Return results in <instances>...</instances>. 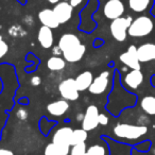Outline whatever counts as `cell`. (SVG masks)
<instances>
[{"instance_id":"6da1fadb","label":"cell","mask_w":155,"mask_h":155,"mask_svg":"<svg viewBox=\"0 0 155 155\" xmlns=\"http://www.w3.org/2000/svg\"><path fill=\"white\" fill-rule=\"evenodd\" d=\"M137 98L134 94H131L124 86L119 85L118 88H114L108 96L107 110L114 116H118L121 110L127 107H132L135 105Z\"/></svg>"},{"instance_id":"7a4b0ae2","label":"cell","mask_w":155,"mask_h":155,"mask_svg":"<svg viewBox=\"0 0 155 155\" xmlns=\"http://www.w3.org/2000/svg\"><path fill=\"white\" fill-rule=\"evenodd\" d=\"M148 127L141 124H130V123H117L113 127L116 140L138 141L148 133Z\"/></svg>"},{"instance_id":"3957f363","label":"cell","mask_w":155,"mask_h":155,"mask_svg":"<svg viewBox=\"0 0 155 155\" xmlns=\"http://www.w3.org/2000/svg\"><path fill=\"white\" fill-rule=\"evenodd\" d=\"M154 27V20L151 17L146 15L138 16L137 18L133 19L131 26L129 27L127 34L131 37H136V38L146 37L153 32Z\"/></svg>"},{"instance_id":"277c9868","label":"cell","mask_w":155,"mask_h":155,"mask_svg":"<svg viewBox=\"0 0 155 155\" xmlns=\"http://www.w3.org/2000/svg\"><path fill=\"white\" fill-rule=\"evenodd\" d=\"M72 132L73 130L70 127H62L56 130L52 136V142L60 148L63 155H68L70 153Z\"/></svg>"},{"instance_id":"5b68a950","label":"cell","mask_w":155,"mask_h":155,"mask_svg":"<svg viewBox=\"0 0 155 155\" xmlns=\"http://www.w3.org/2000/svg\"><path fill=\"white\" fill-rule=\"evenodd\" d=\"M132 21L133 19L131 16H127V17L121 16L117 19L112 20V24L110 26L112 36L117 41H124L127 39V30H129V27L131 26Z\"/></svg>"},{"instance_id":"8992f818","label":"cell","mask_w":155,"mask_h":155,"mask_svg":"<svg viewBox=\"0 0 155 155\" xmlns=\"http://www.w3.org/2000/svg\"><path fill=\"white\" fill-rule=\"evenodd\" d=\"M99 108L97 107V105L95 104H91V105H88L85 110L84 117H83L82 121H81V127L85 131L89 132L95 130L99 123Z\"/></svg>"},{"instance_id":"52a82bcc","label":"cell","mask_w":155,"mask_h":155,"mask_svg":"<svg viewBox=\"0 0 155 155\" xmlns=\"http://www.w3.org/2000/svg\"><path fill=\"white\" fill-rule=\"evenodd\" d=\"M58 91L63 99L67 101H75L80 97V91L75 85V81L72 78H68L66 80H63L58 84Z\"/></svg>"},{"instance_id":"ba28073f","label":"cell","mask_w":155,"mask_h":155,"mask_svg":"<svg viewBox=\"0 0 155 155\" xmlns=\"http://www.w3.org/2000/svg\"><path fill=\"white\" fill-rule=\"evenodd\" d=\"M110 81V72L107 70L102 71L100 74H98L96 78H94V81L91 83V87L88 88L89 93L93 95H102L105 93L108 88Z\"/></svg>"},{"instance_id":"9c48e42d","label":"cell","mask_w":155,"mask_h":155,"mask_svg":"<svg viewBox=\"0 0 155 155\" xmlns=\"http://www.w3.org/2000/svg\"><path fill=\"white\" fill-rule=\"evenodd\" d=\"M121 82L127 91H136L143 83V73L140 69H132L124 75Z\"/></svg>"},{"instance_id":"30bf717a","label":"cell","mask_w":155,"mask_h":155,"mask_svg":"<svg viewBox=\"0 0 155 155\" xmlns=\"http://www.w3.org/2000/svg\"><path fill=\"white\" fill-rule=\"evenodd\" d=\"M124 5L121 0H107L104 5L103 13L107 19L114 20L121 17L124 13Z\"/></svg>"},{"instance_id":"8fae6325","label":"cell","mask_w":155,"mask_h":155,"mask_svg":"<svg viewBox=\"0 0 155 155\" xmlns=\"http://www.w3.org/2000/svg\"><path fill=\"white\" fill-rule=\"evenodd\" d=\"M119 60L123 65H125L127 67L131 69H140V62L138 60L137 56V48L135 46H130L129 49L125 52H123L122 54H120Z\"/></svg>"},{"instance_id":"7c38bea8","label":"cell","mask_w":155,"mask_h":155,"mask_svg":"<svg viewBox=\"0 0 155 155\" xmlns=\"http://www.w3.org/2000/svg\"><path fill=\"white\" fill-rule=\"evenodd\" d=\"M53 12L61 25L66 24L67 21L70 20L71 16H72L73 7L67 1H63V2L56 3L55 7L53 8Z\"/></svg>"},{"instance_id":"4fadbf2b","label":"cell","mask_w":155,"mask_h":155,"mask_svg":"<svg viewBox=\"0 0 155 155\" xmlns=\"http://www.w3.org/2000/svg\"><path fill=\"white\" fill-rule=\"evenodd\" d=\"M80 38L73 33H65L61 36L60 41H58V48L62 51V54L64 52H68L71 50L75 49L77 47L81 45Z\"/></svg>"},{"instance_id":"5bb4252c","label":"cell","mask_w":155,"mask_h":155,"mask_svg":"<svg viewBox=\"0 0 155 155\" xmlns=\"http://www.w3.org/2000/svg\"><path fill=\"white\" fill-rule=\"evenodd\" d=\"M137 56L140 63L155 61V44L146 43L137 48Z\"/></svg>"},{"instance_id":"9a60e30c","label":"cell","mask_w":155,"mask_h":155,"mask_svg":"<svg viewBox=\"0 0 155 155\" xmlns=\"http://www.w3.org/2000/svg\"><path fill=\"white\" fill-rule=\"evenodd\" d=\"M37 41H38L39 45L45 49L52 48L54 43V35L52 29L46 26H41L37 33Z\"/></svg>"},{"instance_id":"2e32d148","label":"cell","mask_w":155,"mask_h":155,"mask_svg":"<svg viewBox=\"0 0 155 155\" xmlns=\"http://www.w3.org/2000/svg\"><path fill=\"white\" fill-rule=\"evenodd\" d=\"M38 19L43 26H46L48 28L55 29L60 26L58 18H56L55 14H54L53 10L50 9H44L38 13Z\"/></svg>"},{"instance_id":"e0dca14e","label":"cell","mask_w":155,"mask_h":155,"mask_svg":"<svg viewBox=\"0 0 155 155\" xmlns=\"http://www.w3.org/2000/svg\"><path fill=\"white\" fill-rule=\"evenodd\" d=\"M69 106L70 105H69L67 100H55L53 102H50L47 105V112L52 116L61 117L64 114H66V112L69 110Z\"/></svg>"},{"instance_id":"ac0fdd59","label":"cell","mask_w":155,"mask_h":155,"mask_svg":"<svg viewBox=\"0 0 155 155\" xmlns=\"http://www.w3.org/2000/svg\"><path fill=\"white\" fill-rule=\"evenodd\" d=\"M75 85H77L78 89L80 91H88V88L91 87V83L94 81V75L91 71L85 70L83 72H81L80 74L78 75L74 79Z\"/></svg>"},{"instance_id":"d6986e66","label":"cell","mask_w":155,"mask_h":155,"mask_svg":"<svg viewBox=\"0 0 155 155\" xmlns=\"http://www.w3.org/2000/svg\"><path fill=\"white\" fill-rule=\"evenodd\" d=\"M85 52H86V46L81 44V45L75 48V49L71 50V51H68V52H64L63 56H64L65 61H66L67 63H77L82 60Z\"/></svg>"},{"instance_id":"ffe728a7","label":"cell","mask_w":155,"mask_h":155,"mask_svg":"<svg viewBox=\"0 0 155 155\" xmlns=\"http://www.w3.org/2000/svg\"><path fill=\"white\" fill-rule=\"evenodd\" d=\"M110 146V155H132V148L123 143H116L113 140H107Z\"/></svg>"},{"instance_id":"44dd1931","label":"cell","mask_w":155,"mask_h":155,"mask_svg":"<svg viewBox=\"0 0 155 155\" xmlns=\"http://www.w3.org/2000/svg\"><path fill=\"white\" fill-rule=\"evenodd\" d=\"M140 107L149 116L155 115V97L154 96H144L140 100Z\"/></svg>"},{"instance_id":"7402d4cb","label":"cell","mask_w":155,"mask_h":155,"mask_svg":"<svg viewBox=\"0 0 155 155\" xmlns=\"http://www.w3.org/2000/svg\"><path fill=\"white\" fill-rule=\"evenodd\" d=\"M66 66L65 58H61L58 55L50 56L47 60V68L51 71H61Z\"/></svg>"},{"instance_id":"603a6c76","label":"cell","mask_w":155,"mask_h":155,"mask_svg":"<svg viewBox=\"0 0 155 155\" xmlns=\"http://www.w3.org/2000/svg\"><path fill=\"white\" fill-rule=\"evenodd\" d=\"M151 0H129V7L135 13H142L150 5Z\"/></svg>"},{"instance_id":"cb8c5ba5","label":"cell","mask_w":155,"mask_h":155,"mask_svg":"<svg viewBox=\"0 0 155 155\" xmlns=\"http://www.w3.org/2000/svg\"><path fill=\"white\" fill-rule=\"evenodd\" d=\"M88 138V132L81 129H75L73 130L72 135H71V147L78 143H82L85 142Z\"/></svg>"},{"instance_id":"d4e9b609","label":"cell","mask_w":155,"mask_h":155,"mask_svg":"<svg viewBox=\"0 0 155 155\" xmlns=\"http://www.w3.org/2000/svg\"><path fill=\"white\" fill-rule=\"evenodd\" d=\"M87 155H110V150L105 144L95 143L87 148Z\"/></svg>"},{"instance_id":"484cf974","label":"cell","mask_w":155,"mask_h":155,"mask_svg":"<svg viewBox=\"0 0 155 155\" xmlns=\"http://www.w3.org/2000/svg\"><path fill=\"white\" fill-rule=\"evenodd\" d=\"M87 152V146L85 142H82V143H78L74 144V146L71 147L70 149V155H84L86 154Z\"/></svg>"},{"instance_id":"4316f807","label":"cell","mask_w":155,"mask_h":155,"mask_svg":"<svg viewBox=\"0 0 155 155\" xmlns=\"http://www.w3.org/2000/svg\"><path fill=\"white\" fill-rule=\"evenodd\" d=\"M44 155H63L62 151L60 150L58 146L53 142L47 144L45 148V151H44Z\"/></svg>"},{"instance_id":"83f0119b","label":"cell","mask_w":155,"mask_h":155,"mask_svg":"<svg viewBox=\"0 0 155 155\" xmlns=\"http://www.w3.org/2000/svg\"><path fill=\"white\" fill-rule=\"evenodd\" d=\"M151 148V141L150 140H144V141L138 143L137 146L135 147L136 150L140 151V152H148Z\"/></svg>"},{"instance_id":"f1b7e54d","label":"cell","mask_w":155,"mask_h":155,"mask_svg":"<svg viewBox=\"0 0 155 155\" xmlns=\"http://www.w3.org/2000/svg\"><path fill=\"white\" fill-rule=\"evenodd\" d=\"M8 51H9V46L3 41L2 36L0 35V58H2L8 53Z\"/></svg>"},{"instance_id":"f546056e","label":"cell","mask_w":155,"mask_h":155,"mask_svg":"<svg viewBox=\"0 0 155 155\" xmlns=\"http://www.w3.org/2000/svg\"><path fill=\"white\" fill-rule=\"evenodd\" d=\"M99 123L101 125H106L108 123V117L105 114L99 115Z\"/></svg>"},{"instance_id":"4dcf8cb0","label":"cell","mask_w":155,"mask_h":155,"mask_svg":"<svg viewBox=\"0 0 155 155\" xmlns=\"http://www.w3.org/2000/svg\"><path fill=\"white\" fill-rule=\"evenodd\" d=\"M27 116H28V112L25 108H20L17 112V117L19 119H21V120H25L27 118Z\"/></svg>"},{"instance_id":"1f68e13d","label":"cell","mask_w":155,"mask_h":155,"mask_svg":"<svg viewBox=\"0 0 155 155\" xmlns=\"http://www.w3.org/2000/svg\"><path fill=\"white\" fill-rule=\"evenodd\" d=\"M31 84L33 85V86H38V85H41V78L38 77V75H35V77H33L32 79H31Z\"/></svg>"},{"instance_id":"d6a6232c","label":"cell","mask_w":155,"mask_h":155,"mask_svg":"<svg viewBox=\"0 0 155 155\" xmlns=\"http://www.w3.org/2000/svg\"><path fill=\"white\" fill-rule=\"evenodd\" d=\"M0 155H14V153L9 149H2L0 148Z\"/></svg>"},{"instance_id":"836d02e7","label":"cell","mask_w":155,"mask_h":155,"mask_svg":"<svg viewBox=\"0 0 155 155\" xmlns=\"http://www.w3.org/2000/svg\"><path fill=\"white\" fill-rule=\"evenodd\" d=\"M132 155H150V154H148L147 152H140V151L136 150V149L134 148V149H132Z\"/></svg>"},{"instance_id":"e575fe53","label":"cell","mask_w":155,"mask_h":155,"mask_svg":"<svg viewBox=\"0 0 155 155\" xmlns=\"http://www.w3.org/2000/svg\"><path fill=\"white\" fill-rule=\"evenodd\" d=\"M69 1H70L69 3H70V5H72L73 8H75V7H78V5H80L83 0H69Z\"/></svg>"},{"instance_id":"d590c367","label":"cell","mask_w":155,"mask_h":155,"mask_svg":"<svg viewBox=\"0 0 155 155\" xmlns=\"http://www.w3.org/2000/svg\"><path fill=\"white\" fill-rule=\"evenodd\" d=\"M150 81H151V84H152V86L155 87V74L151 77V80Z\"/></svg>"},{"instance_id":"8d00e7d4","label":"cell","mask_w":155,"mask_h":155,"mask_svg":"<svg viewBox=\"0 0 155 155\" xmlns=\"http://www.w3.org/2000/svg\"><path fill=\"white\" fill-rule=\"evenodd\" d=\"M47 1L51 5H56V3L60 2V0H47Z\"/></svg>"},{"instance_id":"74e56055","label":"cell","mask_w":155,"mask_h":155,"mask_svg":"<svg viewBox=\"0 0 155 155\" xmlns=\"http://www.w3.org/2000/svg\"><path fill=\"white\" fill-rule=\"evenodd\" d=\"M65 1H68V0H65Z\"/></svg>"},{"instance_id":"f35d334b","label":"cell","mask_w":155,"mask_h":155,"mask_svg":"<svg viewBox=\"0 0 155 155\" xmlns=\"http://www.w3.org/2000/svg\"><path fill=\"white\" fill-rule=\"evenodd\" d=\"M84 155H87V153H86V154H84Z\"/></svg>"}]
</instances>
